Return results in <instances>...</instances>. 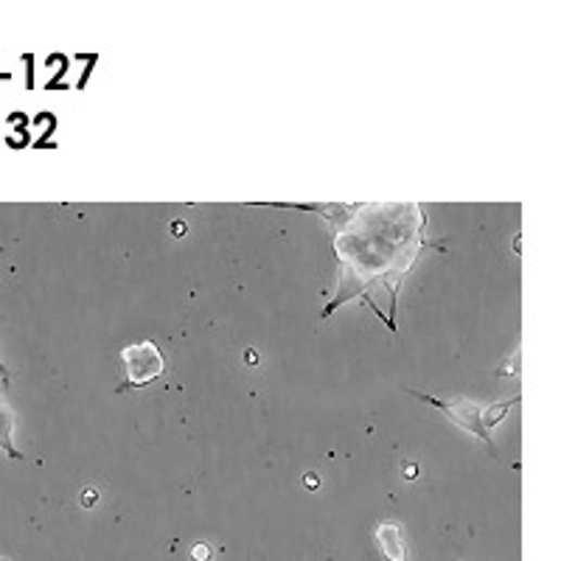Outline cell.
<instances>
[{"instance_id": "1", "label": "cell", "mask_w": 561, "mask_h": 561, "mask_svg": "<svg viewBox=\"0 0 561 561\" xmlns=\"http://www.w3.org/2000/svg\"><path fill=\"white\" fill-rule=\"evenodd\" d=\"M122 362L124 371H127V382L118 387V393L129 391V387L150 385V382H155L166 371V359H163V354L157 352V345L150 343V340L127 345L122 352Z\"/></svg>"}, {"instance_id": "2", "label": "cell", "mask_w": 561, "mask_h": 561, "mask_svg": "<svg viewBox=\"0 0 561 561\" xmlns=\"http://www.w3.org/2000/svg\"><path fill=\"white\" fill-rule=\"evenodd\" d=\"M412 396H419V399L430 401L433 407L444 410L452 421H458L460 426H467L469 433H474L477 438L486 444L488 449L494 452V444H492V430L486 426V410L488 405H477V401H469V399H452V401H444V399H433V396H426L421 391H410Z\"/></svg>"}, {"instance_id": "3", "label": "cell", "mask_w": 561, "mask_h": 561, "mask_svg": "<svg viewBox=\"0 0 561 561\" xmlns=\"http://www.w3.org/2000/svg\"><path fill=\"white\" fill-rule=\"evenodd\" d=\"M373 539H377V548L385 561H407L405 536H401L399 522H379Z\"/></svg>"}, {"instance_id": "4", "label": "cell", "mask_w": 561, "mask_h": 561, "mask_svg": "<svg viewBox=\"0 0 561 561\" xmlns=\"http://www.w3.org/2000/svg\"><path fill=\"white\" fill-rule=\"evenodd\" d=\"M211 556H214V548H211V545H205V541H200V545H194V548H191V559H194V561H211Z\"/></svg>"}, {"instance_id": "5", "label": "cell", "mask_w": 561, "mask_h": 561, "mask_svg": "<svg viewBox=\"0 0 561 561\" xmlns=\"http://www.w3.org/2000/svg\"><path fill=\"white\" fill-rule=\"evenodd\" d=\"M304 486L309 488V492H315V488H320V477H318V474H315V472L306 474V477H304Z\"/></svg>"}, {"instance_id": "6", "label": "cell", "mask_w": 561, "mask_h": 561, "mask_svg": "<svg viewBox=\"0 0 561 561\" xmlns=\"http://www.w3.org/2000/svg\"><path fill=\"white\" fill-rule=\"evenodd\" d=\"M95 500H99V494H95L93 488H90V492H85V508H93Z\"/></svg>"}, {"instance_id": "7", "label": "cell", "mask_w": 561, "mask_h": 561, "mask_svg": "<svg viewBox=\"0 0 561 561\" xmlns=\"http://www.w3.org/2000/svg\"><path fill=\"white\" fill-rule=\"evenodd\" d=\"M416 474H419V467H416V463L405 467V477H407V481H410V477H416Z\"/></svg>"}, {"instance_id": "8", "label": "cell", "mask_w": 561, "mask_h": 561, "mask_svg": "<svg viewBox=\"0 0 561 561\" xmlns=\"http://www.w3.org/2000/svg\"><path fill=\"white\" fill-rule=\"evenodd\" d=\"M244 359H247L251 366H256V362H258V354H256V352H247V354H244Z\"/></svg>"}]
</instances>
